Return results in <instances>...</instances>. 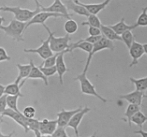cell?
<instances>
[{
	"label": "cell",
	"instance_id": "7c38bea8",
	"mask_svg": "<svg viewBox=\"0 0 147 137\" xmlns=\"http://www.w3.org/2000/svg\"><path fill=\"white\" fill-rule=\"evenodd\" d=\"M74 2L76 3L77 4L84 7L90 14L97 15L101 11H103L104 9L106 8V7L110 3L111 0H104L103 3H83L82 2H80L79 0H74Z\"/></svg>",
	"mask_w": 147,
	"mask_h": 137
},
{
	"label": "cell",
	"instance_id": "7a4b0ae2",
	"mask_svg": "<svg viewBox=\"0 0 147 137\" xmlns=\"http://www.w3.org/2000/svg\"><path fill=\"white\" fill-rule=\"evenodd\" d=\"M44 28L47 30L49 33V45L50 48L54 53H60V52L64 51L66 50H69L70 48L69 45V41H70V37L69 34L65 35L64 37H55V33H53L50 31L49 28H48V26L45 24L43 25Z\"/></svg>",
	"mask_w": 147,
	"mask_h": 137
},
{
	"label": "cell",
	"instance_id": "f35d334b",
	"mask_svg": "<svg viewBox=\"0 0 147 137\" xmlns=\"http://www.w3.org/2000/svg\"><path fill=\"white\" fill-rule=\"evenodd\" d=\"M88 33L90 36H100L101 34V30L100 28L97 27H93V26H89L88 29Z\"/></svg>",
	"mask_w": 147,
	"mask_h": 137
},
{
	"label": "cell",
	"instance_id": "ffe728a7",
	"mask_svg": "<svg viewBox=\"0 0 147 137\" xmlns=\"http://www.w3.org/2000/svg\"><path fill=\"white\" fill-rule=\"evenodd\" d=\"M101 30V34L104 36V37L109 39L110 41H120L122 42V39L120 35H118L114 30L110 27V25H102L100 27Z\"/></svg>",
	"mask_w": 147,
	"mask_h": 137
},
{
	"label": "cell",
	"instance_id": "8fae6325",
	"mask_svg": "<svg viewBox=\"0 0 147 137\" xmlns=\"http://www.w3.org/2000/svg\"><path fill=\"white\" fill-rule=\"evenodd\" d=\"M2 116H7L11 118V119L14 120L16 123L20 125V127H22L24 129V132L27 133L28 132V128L27 127L26 124V117L23 115L22 112H17L14 110H11L10 108H7L5 110V111L2 114Z\"/></svg>",
	"mask_w": 147,
	"mask_h": 137
},
{
	"label": "cell",
	"instance_id": "6da1fadb",
	"mask_svg": "<svg viewBox=\"0 0 147 137\" xmlns=\"http://www.w3.org/2000/svg\"><path fill=\"white\" fill-rule=\"evenodd\" d=\"M26 24L25 22L19 21L16 19H13L9 23L8 25L0 26V30H3L6 35L12 37L17 42H24V40L23 38V34L26 31Z\"/></svg>",
	"mask_w": 147,
	"mask_h": 137
},
{
	"label": "cell",
	"instance_id": "9a60e30c",
	"mask_svg": "<svg viewBox=\"0 0 147 137\" xmlns=\"http://www.w3.org/2000/svg\"><path fill=\"white\" fill-rule=\"evenodd\" d=\"M57 127V120L44 119L40 121V132L41 136H52Z\"/></svg>",
	"mask_w": 147,
	"mask_h": 137
},
{
	"label": "cell",
	"instance_id": "e575fe53",
	"mask_svg": "<svg viewBox=\"0 0 147 137\" xmlns=\"http://www.w3.org/2000/svg\"><path fill=\"white\" fill-rule=\"evenodd\" d=\"M23 115L28 119H32V118H35L36 115V109L33 106H26L23 110L22 112Z\"/></svg>",
	"mask_w": 147,
	"mask_h": 137
},
{
	"label": "cell",
	"instance_id": "7bdbcfd3",
	"mask_svg": "<svg viewBox=\"0 0 147 137\" xmlns=\"http://www.w3.org/2000/svg\"><path fill=\"white\" fill-rule=\"evenodd\" d=\"M5 94V86L0 84V97Z\"/></svg>",
	"mask_w": 147,
	"mask_h": 137
},
{
	"label": "cell",
	"instance_id": "f1b7e54d",
	"mask_svg": "<svg viewBox=\"0 0 147 137\" xmlns=\"http://www.w3.org/2000/svg\"><path fill=\"white\" fill-rule=\"evenodd\" d=\"M19 97H20V96H19V95H15V96H12V95H7V107L11 109V110H14L16 111L21 112L19 110L17 106Z\"/></svg>",
	"mask_w": 147,
	"mask_h": 137
},
{
	"label": "cell",
	"instance_id": "bcb514c9",
	"mask_svg": "<svg viewBox=\"0 0 147 137\" xmlns=\"http://www.w3.org/2000/svg\"><path fill=\"white\" fill-rule=\"evenodd\" d=\"M3 22H5V19L3 17H2V16H0V26L3 25Z\"/></svg>",
	"mask_w": 147,
	"mask_h": 137
},
{
	"label": "cell",
	"instance_id": "ab89813d",
	"mask_svg": "<svg viewBox=\"0 0 147 137\" xmlns=\"http://www.w3.org/2000/svg\"><path fill=\"white\" fill-rule=\"evenodd\" d=\"M102 37H103V35H100V36H89V37H87V38L82 39V40L84 41V42H87L91 43L93 45V44H95L97 42H99Z\"/></svg>",
	"mask_w": 147,
	"mask_h": 137
},
{
	"label": "cell",
	"instance_id": "5bb4252c",
	"mask_svg": "<svg viewBox=\"0 0 147 137\" xmlns=\"http://www.w3.org/2000/svg\"><path fill=\"white\" fill-rule=\"evenodd\" d=\"M82 110V107H78L74 110H66L62 109L59 113H57V126H61V127H65L68 124L69 120L71 119V118L73 117L74 114H76L77 112Z\"/></svg>",
	"mask_w": 147,
	"mask_h": 137
},
{
	"label": "cell",
	"instance_id": "277c9868",
	"mask_svg": "<svg viewBox=\"0 0 147 137\" xmlns=\"http://www.w3.org/2000/svg\"><path fill=\"white\" fill-rule=\"evenodd\" d=\"M74 80L79 81L80 89H81L82 93L86 95H91V96H93V97H95L98 99H100V101L104 103L107 102V100L97 93L94 85L88 80L87 76V72L83 71L82 73L77 76V77L74 79Z\"/></svg>",
	"mask_w": 147,
	"mask_h": 137
},
{
	"label": "cell",
	"instance_id": "7dc6e473",
	"mask_svg": "<svg viewBox=\"0 0 147 137\" xmlns=\"http://www.w3.org/2000/svg\"><path fill=\"white\" fill-rule=\"evenodd\" d=\"M144 97H146V98H147V95L145 94V96H144Z\"/></svg>",
	"mask_w": 147,
	"mask_h": 137
},
{
	"label": "cell",
	"instance_id": "e0dca14e",
	"mask_svg": "<svg viewBox=\"0 0 147 137\" xmlns=\"http://www.w3.org/2000/svg\"><path fill=\"white\" fill-rule=\"evenodd\" d=\"M64 4L65 5V7H67L68 10L72 11L73 12L76 13L79 16H86V17L90 16V13L88 12L87 9L81 5H78L76 3H74V0H66Z\"/></svg>",
	"mask_w": 147,
	"mask_h": 137
},
{
	"label": "cell",
	"instance_id": "44dd1931",
	"mask_svg": "<svg viewBox=\"0 0 147 137\" xmlns=\"http://www.w3.org/2000/svg\"><path fill=\"white\" fill-rule=\"evenodd\" d=\"M110 27L117 33V34L121 36L124 32H125L127 30L134 29H136L138 26L136 25V24H135V25H127L125 23V19L122 18L121 20V21H119L118 23H117V24L113 25H110Z\"/></svg>",
	"mask_w": 147,
	"mask_h": 137
},
{
	"label": "cell",
	"instance_id": "f6af8a7d",
	"mask_svg": "<svg viewBox=\"0 0 147 137\" xmlns=\"http://www.w3.org/2000/svg\"><path fill=\"white\" fill-rule=\"evenodd\" d=\"M143 47H144L145 54H146V55H147V43H146V44H143Z\"/></svg>",
	"mask_w": 147,
	"mask_h": 137
},
{
	"label": "cell",
	"instance_id": "30bf717a",
	"mask_svg": "<svg viewBox=\"0 0 147 137\" xmlns=\"http://www.w3.org/2000/svg\"><path fill=\"white\" fill-rule=\"evenodd\" d=\"M90 110H91V109L88 106L82 108L81 110H79L76 114L74 115L73 117L71 118V119L69 120V122L66 126V127H71V128L74 129L76 136H78V126L81 123L83 117L86 115L88 112H90Z\"/></svg>",
	"mask_w": 147,
	"mask_h": 137
},
{
	"label": "cell",
	"instance_id": "4316f807",
	"mask_svg": "<svg viewBox=\"0 0 147 137\" xmlns=\"http://www.w3.org/2000/svg\"><path fill=\"white\" fill-rule=\"evenodd\" d=\"M146 121L147 116L145 115L141 110H139V111L137 112V113L132 117V119H131V122L135 123L137 126L140 127L141 128H142L143 124H144Z\"/></svg>",
	"mask_w": 147,
	"mask_h": 137
},
{
	"label": "cell",
	"instance_id": "603a6c76",
	"mask_svg": "<svg viewBox=\"0 0 147 137\" xmlns=\"http://www.w3.org/2000/svg\"><path fill=\"white\" fill-rule=\"evenodd\" d=\"M26 124L28 128V131H32L36 136H41V134L40 132L39 119H35V118H32V119L26 118Z\"/></svg>",
	"mask_w": 147,
	"mask_h": 137
},
{
	"label": "cell",
	"instance_id": "836d02e7",
	"mask_svg": "<svg viewBox=\"0 0 147 137\" xmlns=\"http://www.w3.org/2000/svg\"><path fill=\"white\" fill-rule=\"evenodd\" d=\"M40 71L43 72V74L46 77L52 76L53 75H55L57 73L56 66H53V67H40L39 66Z\"/></svg>",
	"mask_w": 147,
	"mask_h": 137
},
{
	"label": "cell",
	"instance_id": "d6986e66",
	"mask_svg": "<svg viewBox=\"0 0 147 137\" xmlns=\"http://www.w3.org/2000/svg\"><path fill=\"white\" fill-rule=\"evenodd\" d=\"M18 70H19V75H18L16 80H15L16 83L20 84L22 81V80H26L28 76V75L30 74L31 69H32V65L31 63H28V64H20V63H17L16 64Z\"/></svg>",
	"mask_w": 147,
	"mask_h": 137
},
{
	"label": "cell",
	"instance_id": "83f0119b",
	"mask_svg": "<svg viewBox=\"0 0 147 137\" xmlns=\"http://www.w3.org/2000/svg\"><path fill=\"white\" fill-rule=\"evenodd\" d=\"M64 29H65V31L67 34H74L78 31V23L72 19H69L68 20L65 21V25H64Z\"/></svg>",
	"mask_w": 147,
	"mask_h": 137
},
{
	"label": "cell",
	"instance_id": "d6a6232c",
	"mask_svg": "<svg viewBox=\"0 0 147 137\" xmlns=\"http://www.w3.org/2000/svg\"><path fill=\"white\" fill-rule=\"evenodd\" d=\"M59 55V53H55L53 54L52 56L49 57L48 59L44 60V62L40 65V67H53V66H55L56 63V60L57 56Z\"/></svg>",
	"mask_w": 147,
	"mask_h": 137
},
{
	"label": "cell",
	"instance_id": "ee69618b",
	"mask_svg": "<svg viewBox=\"0 0 147 137\" xmlns=\"http://www.w3.org/2000/svg\"><path fill=\"white\" fill-rule=\"evenodd\" d=\"M34 2H35V3H36V7H39V8H41V7H43L42 5L40 3L39 0H34Z\"/></svg>",
	"mask_w": 147,
	"mask_h": 137
},
{
	"label": "cell",
	"instance_id": "4fadbf2b",
	"mask_svg": "<svg viewBox=\"0 0 147 137\" xmlns=\"http://www.w3.org/2000/svg\"><path fill=\"white\" fill-rule=\"evenodd\" d=\"M67 52H69V50H64V51L60 52L58 56H57V58L56 63H55V66H56L57 68V73L58 75L60 85H63V76L69 70V69L66 67L65 63V60H64V55H65V53H67Z\"/></svg>",
	"mask_w": 147,
	"mask_h": 137
},
{
	"label": "cell",
	"instance_id": "ac0fdd59",
	"mask_svg": "<svg viewBox=\"0 0 147 137\" xmlns=\"http://www.w3.org/2000/svg\"><path fill=\"white\" fill-rule=\"evenodd\" d=\"M32 65V69H31L30 74L28 75V76L27 78L28 79H40L42 80L45 83V85L47 86L49 85V81H48V78L45 76L43 74V72L40 71L39 67H36V65L34 64L33 61L32 60H30L29 62Z\"/></svg>",
	"mask_w": 147,
	"mask_h": 137
},
{
	"label": "cell",
	"instance_id": "8992f818",
	"mask_svg": "<svg viewBox=\"0 0 147 137\" xmlns=\"http://www.w3.org/2000/svg\"><path fill=\"white\" fill-rule=\"evenodd\" d=\"M57 18V17H63L65 18L64 15L62 14H58V13H53V12H44V11H40V12L36 14L26 24V27H25V30L28 29V28L29 26L32 25H45V22L49 18Z\"/></svg>",
	"mask_w": 147,
	"mask_h": 137
},
{
	"label": "cell",
	"instance_id": "d4e9b609",
	"mask_svg": "<svg viewBox=\"0 0 147 137\" xmlns=\"http://www.w3.org/2000/svg\"><path fill=\"white\" fill-rule=\"evenodd\" d=\"M141 106L136 105V104H131L129 103V105L128 106V107L126 109L125 112V116L126 117V119L128 120L129 123V126L131 127L132 126V122H131V119L132 117L139 110H141Z\"/></svg>",
	"mask_w": 147,
	"mask_h": 137
},
{
	"label": "cell",
	"instance_id": "8d00e7d4",
	"mask_svg": "<svg viewBox=\"0 0 147 137\" xmlns=\"http://www.w3.org/2000/svg\"><path fill=\"white\" fill-rule=\"evenodd\" d=\"M7 107V95L4 94L0 97V115L2 116V114L5 111V110Z\"/></svg>",
	"mask_w": 147,
	"mask_h": 137
},
{
	"label": "cell",
	"instance_id": "3957f363",
	"mask_svg": "<svg viewBox=\"0 0 147 137\" xmlns=\"http://www.w3.org/2000/svg\"><path fill=\"white\" fill-rule=\"evenodd\" d=\"M2 11L12 13L15 16V19L19 20V21L28 23L36 14H37L40 12V8L36 7V9L34 11H31V10L26 8H21V7H17V6H16V7L4 6V7H2Z\"/></svg>",
	"mask_w": 147,
	"mask_h": 137
},
{
	"label": "cell",
	"instance_id": "74e56055",
	"mask_svg": "<svg viewBox=\"0 0 147 137\" xmlns=\"http://www.w3.org/2000/svg\"><path fill=\"white\" fill-rule=\"evenodd\" d=\"M10 60H11V57L7 55L6 50L3 47L0 46V62L10 61Z\"/></svg>",
	"mask_w": 147,
	"mask_h": 137
},
{
	"label": "cell",
	"instance_id": "60d3db41",
	"mask_svg": "<svg viewBox=\"0 0 147 137\" xmlns=\"http://www.w3.org/2000/svg\"><path fill=\"white\" fill-rule=\"evenodd\" d=\"M3 122V116L0 115V136H13L14 135V132H13L10 133V134H7V135H5L3 133L1 132V123Z\"/></svg>",
	"mask_w": 147,
	"mask_h": 137
},
{
	"label": "cell",
	"instance_id": "4dcf8cb0",
	"mask_svg": "<svg viewBox=\"0 0 147 137\" xmlns=\"http://www.w3.org/2000/svg\"><path fill=\"white\" fill-rule=\"evenodd\" d=\"M122 42L125 44V46H127L128 49H129L132 43L134 42V36L132 33V30H127L125 32H124L121 35Z\"/></svg>",
	"mask_w": 147,
	"mask_h": 137
},
{
	"label": "cell",
	"instance_id": "d590c367",
	"mask_svg": "<svg viewBox=\"0 0 147 137\" xmlns=\"http://www.w3.org/2000/svg\"><path fill=\"white\" fill-rule=\"evenodd\" d=\"M52 136L56 137H67L69 136L68 134L65 131V127H61V126H57L56 130L54 131V132L53 133Z\"/></svg>",
	"mask_w": 147,
	"mask_h": 137
},
{
	"label": "cell",
	"instance_id": "b9f144b4",
	"mask_svg": "<svg viewBox=\"0 0 147 137\" xmlns=\"http://www.w3.org/2000/svg\"><path fill=\"white\" fill-rule=\"evenodd\" d=\"M134 133H135V134L141 135L142 137H147V132H145V131H143L142 128H141V130H139V131H136V132H134Z\"/></svg>",
	"mask_w": 147,
	"mask_h": 137
},
{
	"label": "cell",
	"instance_id": "2e32d148",
	"mask_svg": "<svg viewBox=\"0 0 147 137\" xmlns=\"http://www.w3.org/2000/svg\"><path fill=\"white\" fill-rule=\"evenodd\" d=\"M144 96H145V92L135 90V91L132 92V93H129L121 95L120 98L124 99V100H125L128 102L131 103V104H136V105L141 106Z\"/></svg>",
	"mask_w": 147,
	"mask_h": 137
},
{
	"label": "cell",
	"instance_id": "484cf974",
	"mask_svg": "<svg viewBox=\"0 0 147 137\" xmlns=\"http://www.w3.org/2000/svg\"><path fill=\"white\" fill-rule=\"evenodd\" d=\"M129 80L136 87V90L146 92L147 90V76L146 77L141 79H135L134 77H129Z\"/></svg>",
	"mask_w": 147,
	"mask_h": 137
},
{
	"label": "cell",
	"instance_id": "5b68a950",
	"mask_svg": "<svg viewBox=\"0 0 147 137\" xmlns=\"http://www.w3.org/2000/svg\"><path fill=\"white\" fill-rule=\"evenodd\" d=\"M103 50H115V46H114V43L113 41H110L109 39L104 37V36L101 37L99 42H97L95 44H93V48H92V50L90 54H88L87 56V62H86V65H85V67L83 69L84 72H87L88 67L91 64V59L92 58L94 57L96 53H98L99 51H101Z\"/></svg>",
	"mask_w": 147,
	"mask_h": 137
},
{
	"label": "cell",
	"instance_id": "1f68e13d",
	"mask_svg": "<svg viewBox=\"0 0 147 137\" xmlns=\"http://www.w3.org/2000/svg\"><path fill=\"white\" fill-rule=\"evenodd\" d=\"M136 25L138 27H147V7L142 9L136 22Z\"/></svg>",
	"mask_w": 147,
	"mask_h": 137
},
{
	"label": "cell",
	"instance_id": "cb8c5ba5",
	"mask_svg": "<svg viewBox=\"0 0 147 137\" xmlns=\"http://www.w3.org/2000/svg\"><path fill=\"white\" fill-rule=\"evenodd\" d=\"M22 86L20 84H17L16 82L9 84L7 86H5V94L6 95H19L20 97H24V95L20 93Z\"/></svg>",
	"mask_w": 147,
	"mask_h": 137
},
{
	"label": "cell",
	"instance_id": "7402d4cb",
	"mask_svg": "<svg viewBox=\"0 0 147 137\" xmlns=\"http://www.w3.org/2000/svg\"><path fill=\"white\" fill-rule=\"evenodd\" d=\"M92 48H93V45L90 42H84L82 40H80L77 42L73 43V44H70V48H69V53H72L74 50H76V49H80L83 51L87 52L88 54H90L92 50Z\"/></svg>",
	"mask_w": 147,
	"mask_h": 137
},
{
	"label": "cell",
	"instance_id": "ba28073f",
	"mask_svg": "<svg viewBox=\"0 0 147 137\" xmlns=\"http://www.w3.org/2000/svg\"><path fill=\"white\" fill-rule=\"evenodd\" d=\"M129 51L130 57L132 58V62L129 64V67H132L135 65L138 64L139 59L145 54L143 44H141V43L134 41V42L132 43L129 49Z\"/></svg>",
	"mask_w": 147,
	"mask_h": 137
},
{
	"label": "cell",
	"instance_id": "f546056e",
	"mask_svg": "<svg viewBox=\"0 0 147 137\" xmlns=\"http://www.w3.org/2000/svg\"><path fill=\"white\" fill-rule=\"evenodd\" d=\"M82 25L93 26V27L100 28L101 25H102V24H101L100 18L97 16V15H92V14H90V16H87V21L82 22Z\"/></svg>",
	"mask_w": 147,
	"mask_h": 137
},
{
	"label": "cell",
	"instance_id": "c3c4849f",
	"mask_svg": "<svg viewBox=\"0 0 147 137\" xmlns=\"http://www.w3.org/2000/svg\"><path fill=\"white\" fill-rule=\"evenodd\" d=\"M0 11H2V7H0Z\"/></svg>",
	"mask_w": 147,
	"mask_h": 137
},
{
	"label": "cell",
	"instance_id": "9c48e42d",
	"mask_svg": "<svg viewBox=\"0 0 147 137\" xmlns=\"http://www.w3.org/2000/svg\"><path fill=\"white\" fill-rule=\"evenodd\" d=\"M40 11L48 12L62 14V15L65 16V17L67 20L70 19V16L72 15V14H69L67 7H65V5L61 0H54L52 4L50 5V6H49V7H45L43 6L40 8Z\"/></svg>",
	"mask_w": 147,
	"mask_h": 137
},
{
	"label": "cell",
	"instance_id": "52a82bcc",
	"mask_svg": "<svg viewBox=\"0 0 147 137\" xmlns=\"http://www.w3.org/2000/svg\"><path fill=\"white\" fill-rule=\"evenodd\" d=\"M49 40H50V38L49 37L47 40L42 41V44H41V46L40 47L36 48V49H24V51L25 53L37 54L42 59H46L49 57H50V56H52L53 55V52L50 48Z\"/></svg>",
	"mask_w": 147,
	"mask_h": 137
}]
</instances>
